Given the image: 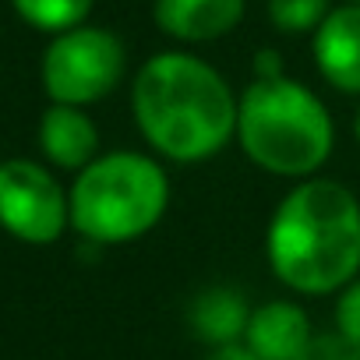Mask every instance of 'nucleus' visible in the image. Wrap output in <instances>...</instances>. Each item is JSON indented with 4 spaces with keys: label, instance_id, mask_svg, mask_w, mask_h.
<instances>
[{
    "label": "nucleus",
    "instance_id": "f257e3e1",
    "mask_svg": "<svg viewBox=\"0 0 360 360\" xmlns=\"http://www.w3.org/2000/svg\"><path fill=\"white\" fill-rule=\"evenodd\" d=\"M237 92L188 50L152 53L131 85L134 124L155 159L195 166L237 141Z\"/></svg>",
    "mask_w": 360,
    "mask_h": 360
},
{
    "label": "nucleus",
    "instance_id": "6ab92c4d",
    "mask_svg": "<svg viewBox=\"0 0 360 360\" xmlns=\"http://www.w3.org/2000/svg\"><path fill=\"white\" fill-rule=\"evenodd\" d=\"M346 4H360V0H346Z\"/></svg>",
    "mask_w": 360,
    "mask_h": 360
},
{
    "label": "nucleus",
    "instance_id": "f8f14e48",
    "mask_svg": "<svg viewBox=\"0 0 360 360\" xmlns=\"http://www.w3.org/2000/svg\"><path fill=\"white\" fill-rule=\"evenodd\" d=\"M15 11L39 32H53L64 36L78 25H85L92 0H11Z\"/></svg>",
    "mask_w": 360,
    "mask_h": 360
},
{
    "label": "nucleus",
    "instance_id": "dca6fc26",
    "mask_svg": "<svg viewBox=\"0 0 360 360\" xmlns=\"http://www.w3.org/2000/svg\"><path fill=\"white\" fill-rule=\"evenodd\" d=\"M255 78L269 82V78H283V57L276 50H258L255 53Z\"/></svg>",
    "mask_w": 360,
    "mask_h": 360
},
{
    "label": "nucleus",
    "instance_id": "9b49d317",
    "mask_svg": "<svg viewBox=\"0 0 360 360\" xmlns=\"http://www.w3.org/2000/svg\"><path fill=\"white\" fill-rule=\"evenodd\" d=\"M251 311L244 293L233 286H205L188 311V321L195 328V335L209 346V349H223V346H240Z\"/></svg>",
    "mask_w": 360,
    "mask_h": 360
},
{
    "label": "nucleus",
    "instance_id": "20e7f679",
    "mask_svg": "<svg viewBox=\"0 0 360 360\" xmlns=\"http://www.w3.org/2000/svg\"><path fill=\"white\" fill-rule=\"evenodd\" d=\"M71 226L92 244H131L152 233L169 209L162 159L117 148L89 162L68 191Z\"/></svg>",
    "mask_w": 360,
    "mask_h": 360
},
{
    "label": "nucleus",
    "instance_id": "0eeeda50",
    "mask_svg": "<svg viewBox=\"0 0 360 360\" xmlns=\"http://www.w3.org/2000/svg\"><path fill=\"white\" fill-rule=\"evenodd\" d=\"M318 75L346 96H360V4H335L321 29L311 36Z\"/></svg>",
    "mask_w": 360,
    "mask_h": 360
},
{
    "label": "nucleus",
    "instance_id": "423d86ee",
    "mask_svg": "<svg viewBox=\"0 0 360 360\" xmlns=\"http://www.w3.org/2000/svg\"><path fill=\"white\" fill-rule=\"evenodd\" d=\"M0 226L25 244H53L71 226V198L32 159L0 162Z\"/></svg>",
    "mask_w": 360,
    "mask_h": 360
},
{
    "label": "nucleus",
    "instance_id": "4468645a",
    "mask_svg": "<svg viewBox=\"0 0 360 360\" xmlns=\"http://www.w3.org/2000/svg\"><path fill=\"white\" fill-rule=\"evenodd\" d=\"M335 332L360 349V279L335 293Z\"/></svg>",
    "mask_w": 360,
    "mask_h": 360
},
{
    "label": "nucleus",
    "instance_id": "7ed1b4c3",
    "mask_svg": "<svg viewBox=\"0 0 360 360\" xmlns=\"http://www.w3.org/2000/svg\"><path fill=\"white\" fill-rule=\"evenodd\" d=\"M237 145L265 173L283 180H311L335 148L328 106L297 78L251 82L237 99Z\"/></svg>",
    "mask_w": 360,
    "mask_h": 360
},
{
    "label": "nucleus",
    "instance_id": "f3484780",
    "mask_svg": "<svg viewBox=\"0 0 360 360\" xmlns=\"http://www.w3.org/2000/svg\"><path fill=\"white\" fill-rule=\"evenodd\" d=\"M205 360H258V356L244 346H223V349H209Z\"/></svg>",
    "mask_w": 360,
    "mask_h": 360
},
{
    "label": "nucleus",
    "instance_id": "1a4fd4ad",
    "mask_svg": "<svg viewBox=\"0 0 360 360\" xmlns=\"http://www.w3.org/2000/svg\"><path fill=\"white\" fill-rule=\"evenodd\" d=\"M314 339L311 314L297 300H265L251 311L244 349H251L258 360H300L304 349Z\"/></svg>",
    "mask_w": 360,
    "mask_h": 360
},
{
    "label": "nucleus",
    "instance_id": "9d476101",
    "mask_svg": "<svg viewBox=\"0 0 360 360\" xmlns=\"http://www.w3.org/2000/svg\"><path fill=\"white\" fill-rule=\"evenodd\" d=\"M39 148L53 166L82 173L89 162L99 159V131L85 110L53 103L39 117Z\"/></svg>",
    "mask_w": 360,
    "mask_h": 360
},
{
    "label": "nucleus",
    "instance_id": "2eb2a0df",
    "mask_svg": "<svg viewBox=\"0 0 360 360\" xmlns=\"http://www.w3.org/2000/svg\"><path fill=\"white\" fill-rule=\"evenodd\" d=\"M300 360H360V349L353 342H346L339 332H314V339Z\"/></svg>",
    "mask_w": 360,
    "mask_h": 360
},
{
    "label": "nucleus",
    "instance_id": "39448f33",
    "mask_svg": "<svg viewBox=\"0 0 360 360\" xmlns=\"http://www.w3.org/2000/svg\"><path fill=\"white\" fill-rule=\"evenodd\" d=\"M127 71L120 36L99 25H78L57 36L43 53V89L57 106H92L106 99Z\"/></svg>",
    "mask_w": 360,
    "mask_h": 360
},
{
    "label": "nucleus",
    "instance_id": "f03ea898",
    "mask_svg": "<svg viewBox=\"0 0 360 360\" xmlns=\"http://www.w3.org/2000/svg\"><path fill=\"white\" fill-rule=\"evenodd\" d=\"M272 276L300 297H332L360 279V198L332 176L293 184L265 230Z\"/></svg>",
    "mask_w": 360,
    "mask_h": 360
},
{
    "label": "nucleus",
    "instance_id": "6e6552de",
    "mask_svg": "<svg viewBox=\"0 0 360 360\" xmlns=\"http://www.w3.org/2000/svg\"><path fill=\"white\" fill-rule=\"evenodd\" d=\"M248 11V0H155L152 22L162 36L202 46L230 36Z\"/></svg>",
    "mask_w": 360,
    "mask_h": 360
},
{
    "label": "nucleus",
    "instance_id": "ddd939ff",
    "mask_svg": "<svg viewBox=\"0 0 360 360\" xmlns=\"http://www.w3.org/2000/svg\"><path fill=\"white\" fill-rule=\"evenodd\" d=\"M332 0H265L272 29L286 36H314L321 22L332 15Z\"/></svg>",
    "mask_w": 360,
    "mask_h": 360
},
{
    "label": "nucleus",
    "instance_id": "a211bd4d",
    "mask_svg": "<svg viewBox=\"0 0 360 360\" xmlns=\"http://www.w3.org/2000/svg\"><path fill=\"white\" fill-rule=\"evenodd\" d=\"M353 138H356V145H360V106H356V113H353Z\"/></svg>",
    "mask_w": 360,
    "mask_h": 360
}]
</instances>
